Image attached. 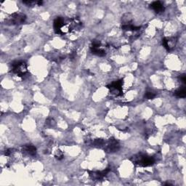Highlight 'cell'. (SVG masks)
Here are the masks:
<instances>
[{
    "label": "cell",
    "mask_w": 186,
    "mask_h": 186,
    "mask_svg": "<svg viewBox=\"0 0 186 186\" xmlns=\"http://www.w3.org/2000/svg\"><path fill=\"white\" fill-rule=\"evenodd\" d=\"M174 95H175V96L178 97V98H185V96H186L185 87L183 86V87H182L181 88L178 89L177 90H176V91L175 92Z\"/></svg>",
    "instance_id": "11"
},
{
    "label": "cell",
    "mask_w": 186,
    "mask_h": 186,
    "mask_svg": "<svg viewBox=\"0 0 186 186\" xmlns=\"http://www.w3.org/2000/svg\"><path fill=\"white\" fill-rule=\"evenodd\" d=\"M26 16L23 13H15L12 14L8 19L7 20V22L9 24L12 25H17V24H21L23 22L26 21Z\"/></svg>",
    "instance_id": "3"
},
{
    "label": "cell",
    "mask_w": 186,
    "mask_h": 186,
    "mask_svg": "<svg viewBox=\"0 0 186 186\" xmlns=\"http://www.w3.org/2000/svg\"><path fill=\"white\" fill-rule=\"evenodd\" d=\"M156 97V95L154 93H151V92H147L145 94V98L146 99L151 100V99H154Z\"/></svg>",
    "instance_id": "12"
},
{
    "label": "cell",
    "mask_w": 186,
    "mask_h": 186,
    "mask_svg": "<svg viewBox=\"0 0 186 186\" xmlns=\"http://www.w3.org/2000/svg\"><path fill=\"white\" fill-rule=\"evenodd\" d=\"M23 4H26L27 6H30V7H31V6H34L35 5V4H37V1H23Z\"/></svg>",
    "instance_id": "14"
},
{
    "label": "cell",
    "mask_w": 186,
    "mask_h": 186,
    "mask_svg": "<svg viewBox=\"0 0 186 186\" xmlns=\"http://www.w3.org/2000/svg\"><path fill=\"white\" fill-rule=\"evenodd\" d=\"M131 161L134 164H137L140 167H149L153 165L155 162V159L154 157L148 156L145 154H139L137 155L132 156L131 158Z\"/></svg>",
    "instance_id": "1"
},
{
    "label": "cell",
    "mask_w": 186,
    "mask_h": 186,
    "mask_svg": "<svg viewBox=\"0 0 186 186\" xmlns=\"http://www.w3.org/2000/svg\"><path fill=\"white\" fill-rule=\"evenodd\" d=\"M91 52L93 53V55L100 56V57H103V56L106 55V52H105V50L101 49V47H91Z\"/></svg>",
    "instance_id": "10"
},
{
    "label": "cell",
    "mask_w": 186,
    "mask_h": 186,
    "mask_svg": "<svg viewBox=\"0 0 186 186\" xmlns=\"http://www.w3.org/2000/svg\"><path fill=\"white\" fill-rule=\"evenodd\" d=\"M58 152H57V154H55V157L56 159H57L58 160H61V159L63 158V154L60 151H57Z\"/></svg>",
    "instance_id": "15"
},
{
    "label": "cell",
    "mask_w": 186,
    "mask_h": 186,
    "mask_svg": "<svg viewBox=\"0 0 186 186\" xmlns=\"http://www.w3.org/2000/svg\"><path fill=\"white\" fill-rule=\"evenodd\" d=\"M119 149V143L115 139H110L106 145V150L108 153H113Z\"/></svg>",
    "instance_id": "6"
},
{
    "label": "cell",
    "mask_w": 186,
    "mask_h": 186,
    "mask_svg": "<svg viewBox=\"0 0 186 186\" xmlns=\"http://www.w3.org/2000/svg\"><path fill=\"white\" fill-rule=\"evenodd\" d=\"M12 149H7L5 151V153H4V154H5V156H10L11 154H12Z\"/></svg>",
    "instance_id": "17"
},
{
    "label": "cell",
    "mask_w": 186,
    "mask_h": 186,
    "mask_svg": "<svg viewBox=\"0 0 186 186\" xmlns=\"http://www.w3.org/2000/svg\"><path fill=\"white\" fill-rule=\"evenodd\" d=\"M53 26H54V29L55 31L56 34H62V28L65 26V21H64V19L61 17H57L55 20L54 21V24H53Z\"/></svg>",
    "instance_id": "5"
},
{
    "label": "cell",
    "mask_w": 186,
    "mask_h": 186,
    "mask_svg": "<svg viewBox=\"0 0 186 186\" xmlns=\"http://www.w3.org/2000/svg\"><path fill=\"white\" fill-rule=\"evenodd\" d=\"M105 143L104 140H102V139H97L94 141L93 144L95 145V146H101Z\"/></svg>",
    "instance_id": "13"
},
{
    "label": "cell",
    "mask_w": 186,
    "mask_h": 186,
    "mask_svg": "<svg viewBox=\"0 0 186 186\" xmlns=\"http://www.w3.org/2000/svg\"><path fill=\"white\" fill-rule=\"evenodd\" d=\"M177 39L176 38L172 37V38H164L162 40V45L167 51H170L176 45Z\"/></svg>",
    "instance_id": "7"
},
{
    "label": "cell",
    "mask_w": 186,
    "mask_h": 186,
    "mask_svg": "<svg viewBox=\"0 0 186 186\" xmlns=\"http://www.w3.org/2000/svg\"><path fill=\"white\" fill-rule=\"evenodd\" d=\"M151 8H152L156 13H160V12H163L164 10V7L163 4L160 1H154L151 4Z\"/></svg>",
    "instance_id": "8"
},
{
    "label": "cell",
    "mask_w": 186,
    "mask_h": 186,
    "mask_svg": "<svg viewBox=\"0 0 186 186\" xmlns=\"http://www.w3.org/2000/svg\"><path fill=\"white\" fill-rule=\"evenodd\" d=\"M122 80L116 81V82H112L111 84L107 86L108 88L111 90L112 93L114 94L116 96H120L122 95Z\"/></svg>",
    "instance_id": "4"
},
{
    "label": "cell",
    "mask_w": 186,
    "mask_h": 186,
    "mask_svg": "<svg viewBox=\"0 0 186 186\" xmlns=\"http://www.w3.org/2000/svg\"><path fill=\"white\" fill-rule=\"evenodd\" d=\"M12 72L18 76L23 77L28 72L27 65L23 61H15L11 64Z\"/></svg>",
    "instance_id": "2"
},
{
    "label": "cell",
    "mask_w": 186,
    "mask_h": 186,
    "mask_svg": "<svg viewBox=\"0 0 186 186\" xmlns=\"http://www.w3.org/2000/svg\"><path fill=\"white\" fill-rule=\"evenodd\" d=\"M23 150L31 156H35L37 154V148L33 145H26L23 146Z\"/></svg>",
    "instance_id": "9"
},
{
    "label": "cell",
    "mask_w": 186,
    "mask_h": 186,
    "mask_svg": "<svg viewBox=\"0 0 186 186\" xmlns=\"http://www.w3.org/2000/svg\"><path fill=\"white\" fill-rule=\"evenodd\" d=\"M180 80V82L182 83V84H185L186 83V77H185V75L183 74V75H181L179 77Z\"/></svg>",
    "instance_id": "16"
}]
</instances>
